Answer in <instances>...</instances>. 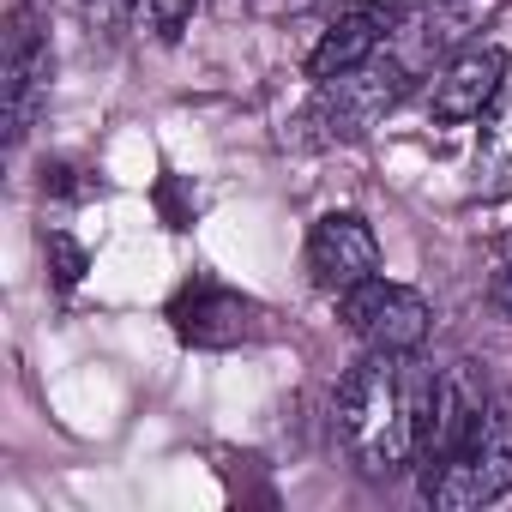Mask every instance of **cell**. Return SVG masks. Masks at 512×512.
I'll list each match as a JSON object with an SVG mask.
<instances>
[{
	"label": "cell",
	"mask_w": 512,
	"mask_h": 512,
	"mask_svg": "<svg viewBox=\"0 0 512 512\" xmlns=\"http://www.w3.org/2000/svg\"><path fill=\"white\" fill-rule=\"evenodd\" d=\"M380 43H386V19L362 0L356 13H344V19H332V25H326V37H320V43H314V55H308V79L320 85V79H332V73H350V67L374 61V55H380Z\"/></svg>",
	"instance_id": "ba28073f"
},
{
	"label": "cell",
	"mask_w": 512,
	"mask_h": 512,
	"mask_svg": "<svg viewBox=\"0 0 512 512\" xmlns=\"http://www.w3.org/2000/svg\"><path fill=\"white\" fill-rule=\"evenodd\" d=\"M512 193V67L500 97L482 109V133H476V199H506Z\"/></svg>",
	"instance_id": "9c48e42d"
},
{
	"label": "cell",
	"mask_w": 512,
	"mask_h": 512,
	"mask_svg": "<svg viewBox=\"0 0 512 512\" xmlns=\"http://www.w3.org/2000/svg\"><path fill=\"white\" fill-rule=\"evenodd\" d=\"M500 85H506V49L482 43V49H464L458 61H446L434 73L428 109H434V121L464 127V121H482V109L500 97Z\"/></svg>",
	"instance_id": "52a82bcc"
},
{
	"label": "cell",
	"mask_w": 512,
	"mask_h": 512,
	"mask_svg": "<svg viewBox=\"0 0 512 512\" xmlns=\"http://www.w3.org/2000/svg\"><path fill=\"white\" fill-rule=\"evenodd\" d=\"M512 488V410L482 404V416L464 428V440L422 476V494L440 512H476Z\"/></svg>",
	"instance_id": "7a4b0ae2"
},
{
	"label": "cell",
	"mask_w": 512,
	"mask_h": 512,
	"mask_svg": "<svg viewBox=\"0 0 512 512\" xmlns=\"http://www.w3.org/2000/svg\"><path fill=\"white\" fill-rule=\"evenodd\" d=\"M398 97H404V61L374 55V61H362L350 73L320 79L314 109H308V127H320V139H362L374 121H386V109Z\"/></svg>",
	"instance_id": "277c9868"
},
{
	"label": "cell",
	"mask_w": 512,
	"mask_h": 512,
	"mask_svg": "<svg viewBox=\"0 0 512 512\" xmlns=\"http://www.w3.org/2000/svg\"><path fill=\"white\" fill-rule=\"evenodd\" d=\"M434 380L440 374H428L416 356H398V350H368L344 374L338 434H344V452L362 464V476H392L422 452Z\"/></svg>",
	"instance_id": "6da1fadb"
},
{
	"label": "cell",
	"mask_w": 512,
	"mask_h": 512,
	"mask_svg": "<svg viewBox=\"0 0 512 512\" xmlns=\"http://www.w3.org/2000/svg\"><path fill=\"white\" fill-rule=\"evenodd\" d=\"M308 278L320 296H350L356 284L380 278V241L356 211H326L308 229Z\"/></svg>",
	"instance_id": "8992f818"
},
{
	"label": "cell",
	"mask_w": 512,
	"mask_h": 512,
	"mask_svg": "<svg viewBox=\"0 0 512 512\" xmlns=\"http://www.w3.org/2000/svg\"><path fill=\"white\" fill-rule=\"evenodd\" d=\"M338 320L356 344L368 350H398V356H416L434 332V308L422 290L410 284H392V278H368L356 284L350 296H338Z\"/></svg>",
	"instance_id": "3957f363"
},
{
	"label": "cell",
	"mask_w": 512,
	"mask_h": 512,
	"mask_svg": "<svg viewBox=\"0 0 512 512\" xmlns=\"http://www.w3.org/2000/svg\"><path fill=\"white\" fill-rule=\"evenodd\" d=\"M193 7H199V0H133V19H139V31H151V37L175 43V37L187 31Z\"/></svg>",
	"instance_id": "30bf717a"
},
{
	"label": "cell",
	"mask_w": 512,
	"mask_h": 512,
	"mask_svg": "<svg viewBox=\"0 0 512 512\" xmlns=\"http://www.w3.org/2000/svg\"><path fill=\"white\" fill-rule=\"evenodd\" d=\"M488 302H494V308H500V314L512 320V260H506V266L494 272V284H488Z\"/></svg>",
	"instance_id": "8fae6325"
},
{
	"label": "cell",
	"mask_w": 512,
	"mask_h": 512,
	"mask_svg": "<svg viewBox=\"0 0 512 512\" xmlns=\"http://www.w3.org/2000/svg\"><path fill=\"white\" fill-rule=\"evenodd\" d=\"M49 97V31L31 0H19L7 19V55H0V109H7V139L19 145Z\"/></svg>",
	"instance_id": "5b68a950"
},
{
	"label": "cell",
	"mask_w": 512,
	"mask_h": 512,
	"mask_svg": "<svg viewBox=\"0 0 512 512\" xmlns=\"http://www.w3.org/2000/svg\"><path fill=\"white\" fill-rule=\"evenodd\" d=\"M368 7H380V0H368Z\"/></svg>",
	"instance_id": "7c38bea8"
}]
</instances>
